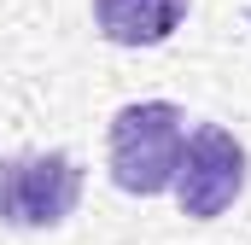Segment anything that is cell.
<instances>
[{
    "label": "cell",
    "mask_w": 251,
    "mask_h": 245,
    "mask_svg": "<svg viewBox=\"0 0 251 245\" xmlns=\"http://www.w3.org/2000/svg\"><path fill=\"white\" fill-rule=\"evenodd\" d=\"M82 198V164L70 152L0 158V222L6 228H59Z\"/></svg>",
    "instance_id": "obj_2"
},
{
    "label": "cell",
    "mask_w": 251,
    "mask_h": 245,
    "mask_svg": "<svg viewBox=\"0 0 251 245\" xmlns=\"http://www.w3.org/2000/svg\"><path fill=\"white\" fill-rule=\"evenodd\" d=\"M187 146V117L170 99H134L111 117V181L123 193L158 198L170 193Z\"/></svg>",
    "instance_id": "obj_1"
},
{
    "label": "cell",
    "mask_w": 251,
    "mask_h": 245,
    "mask_svg": "<svg viewBox=\"0 0 251 245\" xmlns=\"http://www.w3.org/2000/svg\"><path fill=\"white\" fill-rule=\"evenodd\" d=\"M170 193H176L181 216L216 222V216L234 210V198L246 193V146H240L228 128H216V122L193 128L187 146H181V170H176Z\"/></svg>",
    "instance_id": "obj_3"
},
{
    "label": "cell",
    "mask_w": 251,
    "mask_h": 245,
    "mask_svg": "<svg viewBox=\"0 0 251 245\" xmlns=\"http://www.w3.org/2000/svg\"><path fill=\"white\" fill-rule=\"evenodd\" d=\"M187 24V0H94V29L111 47H164Z\"/></svg>",
    "instance_id": "obj_4"
}]
</instances>
